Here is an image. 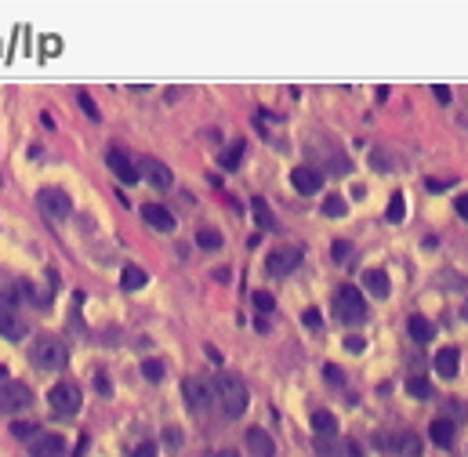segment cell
<instances>
[{
    "instance_id": "ba28073f",
    "label": "cell",
    "mask_w": 468,
    "mask_h": 457,
    "mask_svg": "<svg viewBox=\"0 0 468 457\" xmlns=\"http://www.w3.org/2000/svg\"><path fill=\"white\" fill-rule=\"evenodd\" d=\"M33 403V392H29L22 381H4L0 385V414H19Z\"/></svg>"
},
{
    "instance_id": "484cf974",
    "label": "cell",
    "mask_w": 468,
    "mask_h": 457,
    "mask_svg": "<svg viewBox=\"0 0 468 457\" xmlns=\"http://www.w3.org/2000/svg\"><path fill=\"white\" fill-rule=\"evenodd\" d=\"M160 443H164V450H182V443H185V436H182V429H178V424H167V429H164V436H160Z\"/></svg>"
},
{
    "instance_id": "60d3db41",
    "label": "cell",
    "mask_w": 468,
    "mask_h": 457,
    "mask_svg": "<svg viewBox=\"0 0 468 457\" xmlns=\"http://www.w3.org/2000/svg\"><path fill=\"white\" fill-rule=\"evenodd\" d=\"M94 385H99V392H102V396H109V377H106V374H99V377H94Z\"/></svg>"
},
{
    "instance_id": "d590c367",
    "label": "cell",
    "mask_w": 468,
    "mask_h": 457,
    "mask_svg": "<svg viewBox=\"0 0 468 457\" xmlns=\"http://www.w3.org/2000/svg\"><path fill=\"white\" fill-rule=\"evenodd\" d=\"M156 450H160V447H156V443H138V447H135V454H131V457H156Z\"/></svg>"
},
{
    "instance_id": "cb8c5ba5",
    "label": "cell",
    "mask_w": 468,
    "mask_h": 457,
    "mask_svg": "<svg viewBox=\"0 0 468 457\" xmlns=\"http://www.w3.org/2000/svg\"><path fill=\"white\" fill-rule=\"evenodd\" d=\"M312 429H316V436H334L337 432V421H334L331 411H316L312 414Z\"/></svg>"
},
{
    "instance_id": "4316f807",
    "label": "cell",
    "mask_w": 468,
    "mask_h": 457,
    "mask_svg": "<svg viewBox=\"0 0 468 457\" xmlns=\"http://www.w3.org/2000/svg\"><path fill=\"white\" fill-rule=\"evenodd\" d=\"M324 214H327V218H345V214H349V203L337 196V193H331V196L324 200Z\"/></svg>"
},
{
    "instance_id": "8fae6325",
    "label": "cell",
    "mask_w": 468,
    "mask_h": 457,
    "mask_svg": "<svg viewBox=\"0 0 468 457\" xmlns=\"http://www.w3.org/2000/svg\"><path fill=\"white\" fill-rule=\"evenodd\" d=\"M106 167H109L124 185H135V182H138V167H135V160H131L124 149H109V153H106Z\"/></svg>"
},
{
    "instance_id": "7a4b0ae2",
    "label": "cell",
    "mask_w": 468,
    "mask_h": 457,
    "mask_svg": "<svg viewBox=\"0 0 468 457\" xmlns=\"http://www.w3.org/2000/svg\"><path fill=\"white\" fill-rule=\"evenodd\" d=\"M29 359H33L40 370H62V367L69 363V352H66V345H62L58 338L44 334V338L33 341V349H29Z\"/></svg>"
},
{
    "instance_id": "b9f144b4",
    "label": "cell",
    "mask_w": 468,
    "mask_h": 457,
    "mask_svg": "<svg viewBox=\"0 0 468 457\" xmlns=\"http://www.w3.org/2000/svg\"><path fill=\"white\" fill-rule=\"evenodd\" d=\"M334 171H337V175H345V171H349V164H345V156H334V164H331Z\"/></svg>"
},
{
    "instance_id": "83f0119b",
    "label": "cell",
    "mask_w": 468,
    "mask_h": 457,
    "mask_svg": "<svg viewBox=\"0 0 468 457\" xmlns=\"http://www.w3.org/2000/svg\"><path fill=\"white\" fill-rule=\"evenodd\" d=\"M407 392L414 399H428L432 396V385L425 381V377H407Z\"/></svg>"
},
{
    "instance_id": "d6a6232c",
    "label": "cell",
    "mask_w": 468,
    "mask_h": 457,
    "mask_svg": "<svg viewBox=\"0 0 468 457\" xmlns=\"http://www.w3.org/2000/svg\"><path fill=\"white\" fill-rule=\"evenodd\" d=\"M251 302H254V309H258V312H272V309H276V302H272V294H265V291H254V298H251Z\"/></svg>"
},
{
    "instance_id": "5b68a950",
    "label": "cell",
    "mask_w": 468,
    "mask_h": 457,
    "mask_svg": "<svg viewBox=\"0 0 468 457\" xmlns=\"http://www.w3.org/2000/svg\"><path fill=\"white\" fill-rule=\"evenodd\" d=\"M37 207L44 211V218H51V222H66V218L73 214V200H69L66 193H62V189L47 185V189H40Z\"/></svg>"
},
{
    "instance_id": "ee69618b",
    "label": "cell",
    "mask_w": 468,
    "mask_h": 457,
    "mask_svg": "<svg viewBox=\"0 0 468 457\" xmlns=\"http://www.w3.org/2000/svg\"><path fill=\"white\" fill-rule=\"evenodd\" d=\"M458 214H461V218H465V222H468V193H465V196L458 200Z\"/></svg>"
},
{
    "instance_id": "7402d4cb",
    "label": "cell",
    "mask_w": 468,
    "mask_h": 457,
    "mask_svg": "<svg viewBox=\"0 0 468 457\" xmlns=\"http://www.w3.org/2000/svg\"><path fill=\"white\" fill-rule=\"evenodd\" d=\"M145 283H149V276H145V269H138V265H127L124 276H120V287L124 291H142Z\"/></svg>"
},
{
    "instance_id": "1f68e13d",
    "label": "cell",
    "mask_w": 468,
    "mask_h": 457,
    "mask_svg": "<svg viewBox=\"0 0 468 457\" xmlns=\"http://www.w3.org/2000/svg\"><path fill=\"white\" fill-rule=\"evenodd\" d=\"M142 374H145V381H164V363L160 359H145Z\"/></svg>"
},
{
    "instance_id": "4fadbf2b",
    "label": "cell",
    "mask_w": 468,
    "mask_h": 457,
    "mask_svg": "<svg viewBox=\"0 0 468 457\" xmlns=\"http://www.w3.org/2000/svg\"><path fill=\"white\" fill-rule=\"evenodd\" d=\"M142 218H145V225L156 229V232H174V214L167 207H160V203H145Z\"/></svg>"
},
{
    "instance_id": "ab89813d",
    "label": "cell",
    "mask_w": 468,
    "mask_h": 457,
    "mask_svg": "<svg viewBox=\"0 0 468 457\" xmlns=\"http://www.w3.org/2000/svg\"><path fill=\"white\" fill-rule=\"evenodd\" d=\"M446 185H450V182H435V178H428V182H425V189H428V193H443Z\"/></svg>"
},
{
    "instance_id": "f1b7e54d",
    "label": "cell",
    "mask_w": 468,
    "mask_h": 457,
    "mask_svg": "<svg viewBox=\"0 0 468 457\" xmlns=\"http://www.w3.org/2000/svg\"><path fill=\"white\" fill-rule=\"evenodd\" d=\"M407 218V200H403V193H396L389 200V222H403Z\"/></svg>"
},
{
    "instance_id": "9c48e42d",
    "label": "cell",
    "mask_w": 468,
    "mask_h": 457,
    "mask_svg": "<svg viewBox=\"0 0 468 457\" xmlns=\"http://www.w3.org/2000/svg\"><path fill=\"white\" fill-rule=\"evenodd\" d=\"M138 167V178H145L153 189H171L174 185V175H171V167L164 160H153V156H145V160L135 164Z\"/></svg>"
},
{
    "instance_id": "7bdbcfd3",
    "label": "cell",
    "mask_w": 468,
    "mask_h": 457,
    "mask_svg": "<svg viewBox=\"0 0 468 457\" xmlns=\"http://www.w3.org/2000/svg\"><path fill=\"white\" fill-rule=\"evenodd\" d=\"M345 349H349V352H363V341H360V338H349Z\"/></svg>"
},
{
    "instance_id": "4dcf8cb0",
    "label": "cell",
    "mask_w": 468,
    "mask_h": 457,
    "mask_svg": "<svg viewBox=\"0 0 468 457\" xmlns=\"http://www.w3.org/2000/svg\"><path fill=\"white\" fill-rule=\"evenodd\" d=\"M40 429H37V424L33 421H11V436L15 439H33Z\"/></svg>"
},
{
    "instance_id": "d6986e66",
    "label": "cell",
    "mask_w": 468,
    "mask_h": 457,
    "mask_svg": "<svg viewBox=\"0 0 468 457\" xmlns=\"http://www.w3.org/2000/svg\"><path fill=\"white\" fill-rule=\"evenodd\" d=\"M363 283H367V291L374 294V298H389V291H392L389 276H385L381 269H367V273H363Z\"/></svg>"
},
{
    "instance_id": "74e56055",
    "label": "cell",
    "mask_w": 468,
    "mask_h": 457,
    "mask_svg": "<svg viewBox=\"0 0 468 457\" xmlns=\"http://www.w3.org/2000/svg\"><path fill=\"white\" fill-rule=\"evenodd\" d=\"M301 320H305V327H312V330H319V327H324V320H319V312H316V309H309Z\"/></svg>"
},
{
    "instance_id": "5bb4252c",
    "label": "cell",
    "mask_w": 468,
    "mask_h": 457,
    "mask_svg": "<svg viewBox=\"0 0 468 457\" xmlns=\"http://www.w3.org/2000/svg\"><path fill=\"white\" fill-rule=\"evenodd\" d=\"M244 443H247L251 457H276V443H272V436L265 429H247Z\"/></svg>"
},
{
    "instance_id": "2e32d148",
    "label": "cell",
    "mask_w": 468,
    "mask_h": 457,
    "mask_svg": "<svg viewBox=\"0 0 468 457\" xmlns=\"http://www.w3.org/2000/svg\"><path fill=\"white\" fill-rule=\"evenodd\" d=\"M454 432H458V421L454 417H435L428 424V436H432L435 447H450V443H454Z\"/></svg>"
},
{
    "instance_id": "836d02e7",
    "label": "cell",
    "mask_w": 468,
    "mask_h": 457,
    "mask_svg": "<svg viewBox=\"0 0 468 457\" xmlns=\"http://www.w3.org/2000/svg\"><path fill=\"white\" fill-rule=\"evenodd\" d=\"M316 450H319V457H337V447L331 443L327 436H324V439H316Z\"/></svg>"
},
{
    "instance_id": "f6af8a7d",
    "label": "cell",
    "mask_w": 468,
    "mask_h": 457,
    "mask_svg": "<svg viewBox=\"0 0 468 457\" xmlns=\"http://www.w3.org/2000/svg\"><path fill=\"white\" fill-rule=\"evenodd\" d=\"M84 450H87V436H80V447H76V454H73V457H84Z\"/></svg>"
},
{
    "instance_id": "6da1fadb",
    "label": "cell",
    "mask_w": 468,
    "mask_h": 457,
    "mask_svg": "<svg viewBox=\"0 0 468 457\" xmlns=\"http://www.w3.org/2000/svg\"><path fill=\"white\" fill-rule=\"evenodd\" d=\"M215 396H218V403H222L225 417H240V414L247 411V385H244V377L233 374V370H222V374H218Z\"/></svg>"
},
{
    "instance_id": "d4e9b609",
    "label": "cell",
    "mask_w": 468,
    "mask_h": 457,
    "mask_svg": "<svg viewBox=\"0 0 468 457\" xmlns=\"http://www.w3.org/2000/svg\"><path fill=\"white\" fill-rule=\"evenodd\" d=\"M244 149H247V146H244V138H236L233 146L222 153V167H225V171H236V167H240V156H244Z\"/></svg>"
},
{
    "instance_id": "c3c4849f",
    "label": "cell",
    "mask_w": 468,
    "mask_h": 457,
    "mask_svg": "<svg viewBox=\"0 0 468 457\" xmlns=\"http://www.w3.org/2000/svg\"><path fill=\"white\" fill-rule=\"evenodd\" d=\"M4 381H8V370H4V367H0V385H4Z\"/></svg>"
},
{
    "instance_id": "bcb514c9",
    "label": "cell",
    "mask_w": 468,
    "mask_h": 457,
    "mask_svg": "<svg viewBox=\"0 0 468 457\" xmlns=\"http://www.w3.org/2000/svg\"><path fill=\"white\" fill-rule=\"evenodd\" d=\"M345 450H349V457H363V450H360V447H356V443H349V447H345Z\"/></svg>"
},
{
    "instance_id": "8992f818",
    "label": "cell",
    "mask_w": 468,
    "mask_h": 457,
    "mask_svg": "<svg viewBox=\"0 0 468 457\" xmlns=\"http://www.w3.org/2000/svg\"><path fill=\"white\" fill-rule=\"evenodd\" d=\"M301 258H305L301 247H276V250L265 258V273H269L272 279H283V276H290V273L298 269Z\"/></svg>"
},
{
    "instance_id": "52a82bcc",
    "label": "cell",
    "mask_w": 468,
    "mask_h": 457,
    "mask_svg": "<svg viewBox=\"0 0 468 457\" xmlns=\"http://www.w3.org/2000/svg\"><path fill=\"white\" fill-rule=\"evenodd\" d=\"M182 392H185V406L192 414H207V406L215 399V385L207 381V377H185Z\"/></svg>"
},
{
    "instance_id": "e575fe53",
    "label": "cell",
    "mask_w": 468,
    "mask_h": 457,
    "mask_svg": "<svg viewBox=\"0 0 468 457\" xmlns=\"http://www.w3.org/2000/svg\"><path fill=\"white\" fill-rule=\"evenodd\" d=\"M432 94H435V102H440V105H450V87L446 84H435Z\"/></svg>"
},
{
    "instance_id": "7dc6e473",
    "label": "cell",
    "mask_w": 468,
    "mask_h": 457,
    "mask_svg": "<svg viewBox=\"0 0 468 457\" xmlns=\"http://www.w3.org/2000/svg\"><path fill=\"white\" fill-rule=\"evenodd\" d=\"M215 457H240V454H236V450H229V447H225V450H218Z\"/></svg>"
},
{
    "instance_id": "603a6c76",
    "label": "cell",
    "mask_w": 468,
    "mask_h": 457,
    "mask_svg": "<svg viewBox=\"0 0 468 457\" xmlns=\"http://www.w3.org/2000/svg\"><path fill=\"white\" fill-rule=\"evenodd\" d=\"M251 211H254V222L262 225V229H276V218H272L269 203H265L262 196H254V200H251Z\"/></svg>"
},
{
    "instance_id": "3957f363",
    "label": "cell",
    "mask_w": 468,
    "mask_h": 457,
    "mask_svg": "<svg viewBox=\"0 0 468 457\" xmlns=\"http://www.w3.org/2000/svg\"><path fill=\"white\" fill-rule=\"evenodd\" d=\"M334 316L342 320V323H363L367 320V302H363V294L356 287H337L334 294Z\"/></svg>"
},
{
    "instance_id": "277c9868",
    "label": "cell",
    "mask_w": 468,
    "mask_h": 457,
    "mask_svg": "<svg viewBox=\"0 0 468 457\" xmlns=\"http://www.w3.org/2000/svg\"><path fill=\"white\" fill-rule=\"evenodd\" d=\"M47 403H51V411L62 414V417H73L80 411V403H84V396H80L76 381H58L55 388H47Z\"/></svg>"
},
{
    "instance_id": "8d00e7d4",
    "label": "cell",
    "mask_w": 468,
    "mask_h": 457,
    "mask_svg": "<svg viewBox=\"0 0 468 457\" xmlns=\"http://www.w3.org/2000/svg\"><path fill=\"white\" fill-rule=\"evenodd\" d=\"M331 258H334V261H345V258H349V243H345V240H337V243H334V250H331Z\"/></svg>"
},
{
    "instance_id": "7c38bea8",
    "label": "cell",
    "mask_w": 468,
    "mask_h": 457,
    "mask_svg": "<svg viewBox=\"0 0 468 457\" xmlns=\"http://www.w3.org/2000/svg\"><path fill=\"white\" fill-rule=\"evenodd\" d=\"M290 185H294L301 196H312V193L324 189V175H319L316 167H294L290 171Z\"/></svg>"
},
{
    "instance_id": "9a60e30c",
    "label": "cell",
    "mask_w": 468,
    "mask_h": 457,
    "mask_svg": "<svg viewBox=\"0 0 468 457\" xmlns=\"http://www.w3.org/2000/svg\"><path fill=\"white\" fill-rule=\"evenodd\" d=\"M432 363H435V374H440V377H446V381H450V377H458L461 352L454 349V345H446V349H440V352H435V359H432Z\"/></svg>"
},
{
    "instance_id": "30bf717a",
    "label": "cell",
    "mask_w": 468,
    "mask_h": 457,
    "mask_svg": "<svg viewBox=\"0 0 468 457\" xmlns=\"http://www.w3.org/2000/svg\"><path fill=\"white\" fill-rule=\"evenodd\" d=\"M66 454V439L58 432H37L29 439V457H62Z\"/></svg>"
},
{
    "instance_id": "ac0fdd59",
    "label": "cell",
    "mask_w": 468,
    "mask_h": 457,
    "mask_svg": "<svg viewBox=\"0 0 468 457\" xmlns=\"http://www.w3.org/2000/svg\"><path fill=\"white\" fill-rule=\"evenodd\" d=\"M0 334H4L8 341H22V338H26V323L15 316V312L0 309Z\"/></svg>"
},
{
    "instance_id": "ffe728a7",
    "label": "cell",
    "mask_w": 468,
    "mask_h": 457,
    "mask_svg": "<svg viewBox=\"0 0 468 457\" xmlns=\"http://www.w3.org/2000/svg\"><path fill=\"white\" fill-rule=\"evenodd\" d=\"M407 330H410V338H414L417 345L432 341V334H435V327H432L425 316H410V320H407Z\"/></svg>"
},
{
    "instance_id": "44dd1931",
    "label": "cell",
    "mask_w": 468,
    "mask_h": 457,
    "mask_svg": "<svg viewBox=\"0 0 468 457\" xmlns=\"http://www.w3.org/2000/svg\"><path fill=\"white\" fill-rule=\"evenodd\" d=\"M197 247H200V250H222V247H225V236H222L218 229H211V225H203V229L197 232Z\"/></svg>"
},
{
    "instance_id": "f35d334b",
    "label": "cell",
    "mask_w": 468,
    "mask_h": 457,
    "mask_svg": "<svg viewBox=\"0 0 468 457\" xmlns=\"http://www.w3.org/2000/svg\"><path fill=\"white\" fill-rule=\"evenodd\" d=\"M324 374H327V381H334V385H345V374L337 370V367H327Z\"/></svg>"
},
{
    "instance_id": "e0dca14e",
    "label": "cell",
    "mask_w": 468,
    "mask_h": 457,
    "mask_svg": "<svg viewBox=\"0 0 468 457\" xmlns=\"http://www.w3.org/2000/svg\"><path fill=\"white\" fill-rule=\"evenodd\" d=\"M392 450L399 457H421V436L417 432H399V436H392Z\"/></svg>"
},
{
    "instance_id": "f546056e",
    "label": "cell",
    "mask_w": 468,
    "mask_h": 457,
    "mask_svg": "<svg viewBox=\"0 0 468 457\" xmlns=\"http://www.w3.org/2000/svg\"><path fill=\"white\" fill-rule=\"evenodd\" d=\"M76 102H80V109H84V113L94 120V123H99L102 120V113H99V105H94V98H91V94L87 91H76Z\"/></svg>"
}]
</instances>
